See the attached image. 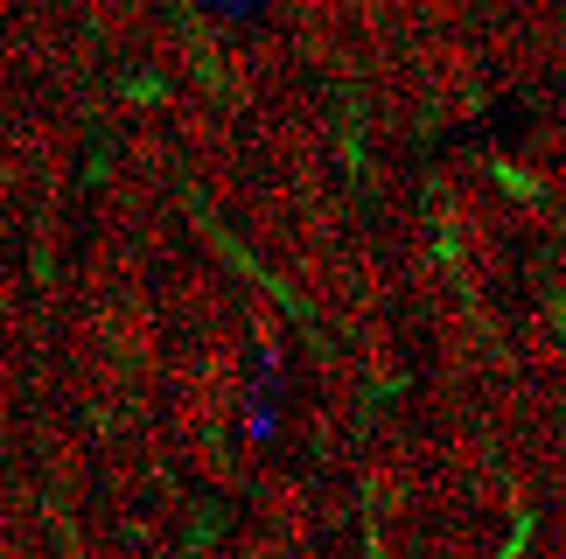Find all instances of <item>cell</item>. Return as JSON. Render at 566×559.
Masks as SVG:
<instances>
[{
  "instance_id": "2",
  "label": "cell",
  "mask_w": 566,
  "mask_h": 559,
  "mask_svg": "<svg viewBox=\"0 0 566 559\" xmlns=\"http://www.w3.org/2000/svg\"><path fill=\"white\" fill-rule=\"evenodd\" d=\"M210 21H224V29H259V21H273L280 0H196Z\"/></svg>"
},
{
  "instance_id": "1",
  "label": "cell",
  "mask_w": 566,
  "mask_h": 559,
  "mask_svg": "<svg viewBox=\"0 0 566 559\" xmlns=\"http://www.w3.org/2000/svg\"><path fill=\"white\" fill-rule=\"evenodd\" d=\"M287 413H294V371H287L280 350H259L252 378H245V441L259 447V455L287 441Z\"/></svg>"
}]
</instances>
